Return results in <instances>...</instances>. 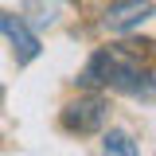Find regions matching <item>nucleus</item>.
Listing matches in <instances>:
<instances>
[{
  "mask_svg": "<svg viewBox=\"0 0 156 156\" xmlns=\"http://www.w3.org/2000/svg\"><path fill=\"white\" fill-rule=\"evenodd\" d=\"M136 47L144 43H113V47H101L90 55L86 70L78 74V82L86 90H117V94H129V98H140V101H156V74H148L140 66V55Z\"/></svg>",
  "mask_w": 156,
  "mask_h": 156,
  "instance_id": "1",
  "label": "nucleus"
},
{
  "mask_svg": "<svg viewBox=\"0 0 156 156\" xmlns=\"http://www.w3.org/2000/svg\"><path fill=\"white\" fill-rule=\"evenodd\" d=\"M105 121H109V101H105V94H98V90L78 94L74 101H66L62 113H58V125H62L66 133H98Z\"/></svg>",
  "mask_w": 156,
  "mask_h": 156,
  "instance_id": "2",
  "label": "nucleus"
},
{
  "mask_svg": "<svg viewBox=\"0 0 156 156\" xmlns=\"http://www.w3.org/2000/svg\"><path fill=\"white\" fill-rule=\"evenodd\" d=\"M148 16H152V0H113L101 12V27L113 31V35H125V31L140 27Z\"/></svg>",
  "mask_w": 156,
  "mask_h": 156,
  "instance_id": "3",
  "label": "nucleus"
},
{
  "mask_svg": "<svg viewBox=\"0 0 156 156\" xmlns=\"http://www.w3.org/2000/svg\"><path fill=\"white\" fill-rule=\"evenodd\" d=\"M0 31L12 39V51H16V62H31L39 55V35L31 31V23L23 16H12L0 8Z\"/></svg>",
  "mask_w": 156,
  "mask_h": 156,
  "instance_id": "4",
  "label": "nucleus"
},
{
  "mask_svg": "<svg viewBox=\"0 0 156 156\" xmlns=\"http://www.w3.org/2000/svg\"><path fill=\"white\" fill-rule=\"evenodd\" d=\"M101 148H105V156H140L136 140L125 129H109V133L101 136Z\"/></svg>",
  "mask_w": 156,
  "mask_h": 156,
  "instance_id": "5",
  "label": "nucleus"
}]
</instances>
